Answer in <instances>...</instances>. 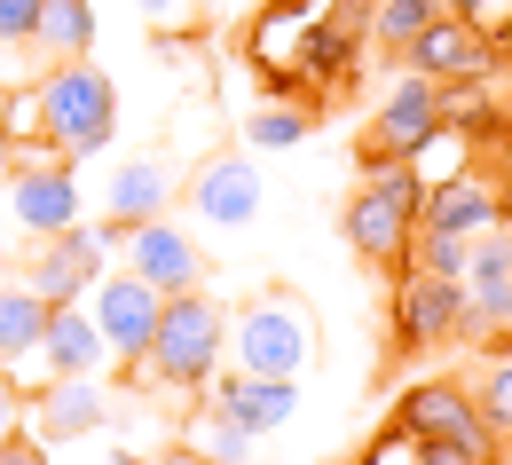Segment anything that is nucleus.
<instances>
[{"label":"nucleus","mask_w":512,"mask_h":465,"mask_svg":"<svg viewBox=\"0 0 512 465\" xmlns=\"http://www.w3.org/2000/svg\"><path fill=\"white\" fill-rule=\"evenodd\" d=\"M316 347H323V332H316V308L300 292H260V300H245L229 316L221 363L229 371H268V379H300L316 363Z\"/></svg>","instance_id":"1"},{"label":"nucleus","mask_w":512,"mask_h":465,"mask_svg":"<svg viewBox=\"0 0 512 465\" xmlns=\"http://www.w3.org/2000/svg\"><path fill=\"white\" fill-rule=\"evenodd\" d=\"M221 347H229V316H221V300H205V292H166L142 371H150L158 387H205V379L221 371Z\"/></svg>","instance_id":"2"},{"label":"nucleus","mask_w":512,"mask_h":465,"mask_svg":"<svg viewBox=\"0 0 512 465\" xmlns=\"http://www.w3.org/2000/svg\"><path fill=\"white\" fill-rule=\"evenodd\" d=\"M371 166H379V174L347 198L339 229H347V245H355L363 261H402V253H410V237H418L426 174H418V166H402V158H371Z\"/></svg>","instance_id":"3"},{"label":"nucleus","mask_w":512,"mask_h":465,"mask_svg":"<svg viewBox=\"0 0 512 465\" xmlns=\"http://www.w3.org/2000/svg\"><path fill=\"white\" fill-rule=\"evenodd\" d=\"M119 127V95H111V79L87 64H56L40 79V142L56 150V158H87V150H103Z\"/></svg>","instance_id":"4"},{"label":"nucleus","mask_w":512,"mask_h":465,"mask_svg":"<svg viewBox=\"0 0 512 465\" xmlns=\"http://www.w3.org/2000/svg\"><path fill=\"white\" fill-rule=\"evenodd\" d=\"M0 213L24 229V237H56V229H71L79 221V182H71V158H56V150H16V174L0 182Z\"/></svg>","instance_id":"5"},{"label":"nucleus","mask_w":512,"mask_h":465,"mask_svg":"<svg viewBox=\"0 0 512 465\" xmlns=\"http://www.w3.org/2000/svg\"><path fill=\"white\" fill-rule=\"evenodd\" d=\"M158 308H166V292L142 284L134 268H103V276L87 284V316H95V332L111 347V363H142V355H150Z\"/></svg>","instance_id":"6"},{"label":"nucleus","mask_w":512,"mask_h":465,"mask_svg":"<svg viewBox=\"0 0 512 465\" xmlns=\"http://www.w3.org/2000/svg\"><path fill=\"white\" fill-rule=\"evenodd\" d=\"M442 127H449V87L426 79V71H410V79H394V95L379 103L363 150H371V158H418Z\"/></svg>","instance_id":"7"},{"label":"nucleus","mask_w":512,"mask_h":465,"mask_svg":"<svg viewBox=\"0 0 512 465\" xmlns=\"http://www.w3.org/2000/svg\"><path fill=\"white\" fill-rule=\"evenodd\" d=\"M111 245L127 253V268L142 284H158V292H197L205 284V245H197L182 221H134V229H111Z\"/></svg>","instance_id":"8"},{"label":"nucleus","mask_w":512,"mask_h":465,"mask_svg":"<svg viewBox=\"0 0 512 465\" xmlns=\"http://www.w3.org/2000/svg\"><path fill=\"white\" fill-rule=\"evenodd\" d=\"M402 434H410V442H457V450H473L481 465H489V450H497L481 402L465 395V387H442V379L402 395Z\"/></svg>","instance_id":"9"},{"label":"nucleus","mask_w":512,"mask_h":465,"mask_svg":"<svg viewBox=\"0 0 512 465\" xmlns=\"http://www.w3.org/2000/svg\"><path fill=\"white\" fill-rule=\"evenodd\" d=\"M103 261H111V229H87V221H71V229H56V237H40V253H32V292L40 300H87V284L103 276Z\"/></svg>","instance_id":"10"},{"label":"nucleus","mask_w":512,"mask_h":465,"mask_svg":"<svg viewBox=\"0 0 512 465\" xmlns=\"http://www.w3.org/2000/svg\"><path fill=\"white\" fill-rule=\"evenodd\" d=\"M457 332H465V284L410 268V284L394 292V339H402V347H442V339H457Z\"/></svg>","instance_id":"11"},{"label":"nucleus","mask_w":512,"mask_h":465,"mask_svg":"<svg viewBox=\"0 0 512 465\" xmlns=\"http://www.w3.org/2000/svg\"><path fill=\"white\" fill-rule=\"evenodd\" d=\"M190 213L205 229H245L260 213V174L245 150H221V158H205L190 174Z\"/></svg>","instance_id":"12"},{"label":"nucleus","mask_w":512,"mask_h":465,"mask_svg":"<svg viewBox=\"0 0 512 465\" xmlns=\"http://www.w3.org/2000/svg\"><path fill=\"white\" fill-rule=\"evenodd\" d=\"M410 71H426V79H442V87H457V79H489V64H497V48H489V32H473L465 16H434L410 48Z\"/></svg>","instance_id":"13"},{"label":"nucleus","mask_w":512,"mask_h":465,"mask_svg":"<svg viewBox=\"0 0 512 465\" xmlns=\"http://www.w3.org/2000/svg\"><path fill=\"white\" fill-rule=\"evenodd\" d=\"M512 324V237L497 229H473V261H465V332H497Z\"/></svg>","instance_id":"14"},{"label":"nucleus","mask_w":512,"mask_h":465,"mask_svg":"<svg viewBox=\"0 0 512 465\" xmlns=\"http://www.w3.org/2000/svg\"><path fill=\"white\" fill-rule=\"evenodd\" d=\"M24 426L40 434V442H87V434H103V387L95 379H48L40 395L24 402Z\"/></svg>","instance_id":"15"},{"label":"nucleus","mask_w":512,"mask_h":465,"mask_svg":"<svg viewBox=\"0 0 512 465\" xmlns=\"http://www.w3.org/2000/svg\"><path fill=\"white\" fill-rule=\"evenodd\" d=\"M40 363H48V379H95V371L111 363V347H103V332H95L87 300H56V308H48Z\"/></svg>","instance_id":"16"},{"label":"nucleus","mask_w":512,"mask_h":465,"mask_svg":"<svg viewBox=\"0 0 512 465\" xmlns=\"http://www.w3.org/2000/svg\"><path fill=\"white\" fill-rule=\"evenodd\" d=\"M182 190V174L150 150V158H127L119 174H111V190H103V213H111V229H134V221H158L166 205Z\"/></svg>","instance_id":"17"},{"label":"nucleus","mask_w":512,"mask_h":465,"mask_svg":"<svg viewBox=\"0 0 512 465\" xmlns=\"http://www.w3.org/2000/svg\"><path fill=\"white\" fill-rule=\"evenodd\" d=\"M497 221H505V205L481 174H442L418 205V229H449V237H473V229H497Z\"/></svg>","instance_id":"18"},{"label":"nucleus","mask_w":512,"mask_h":465,"mask_svg":"<svg viewBox=\"0 0 512 465\" xmlns=\"http://www.w3.org/2000/svg\"><path fill=\"white\" fill-rule=\"evenodd\" d=\"M213 395L229 402L253 434L292 426V410H300V387H292V379H268V371H229V379H213Z\"/></svg>","instance_id":"19"},{"label":"nucleus","mask_w":512,"mask_h":465,"mask_svg":"<svg viewBox=\"0 0 512 465\" xmlns=\"http://www.w3.org/2000/svg\"><path fill=\"white\" fill-rule=\"evenodd\" d=\"M87 48H95V8H87V0H40L32 56H48V64H79Z\"/></svg>","instance_id":"20"},{"label":"nucleus","mask_w":512,"mask_h":465,"mask_svg":"<svg viewBox=\"0 0 512 465\" xmlns=\"http://www.w3.org/2000/svg\"><path fill=\"white\" fill-rule=\"evenodd\" d=\"M253 442H260V434H253V426H245V418H237L221 395L190 418V458H205V465H253Z\"/></svg>","instance_id":"21"},{"label":"nucleus","mask_w":512,"mask_h":465,"mask_svg":"<svg viewBox=\"0 0 512 465\" xmlns=\"http://www.w3.org/2000/svg\"><path fill=\"white\" fill-rule=\"evenodd\" d=\"M48 308H56V300H40L32 284H0V363H24V355H40Z\"/></svg>","instance_id":"22"},{"label":"nucleus","mask_w":512,"mask_h":465,"mask_svg":"<svg viewBox=\"0 0 512 465\" xmlns=\"http://www.w3.org/2000/svg\"><path fill=\"white\" fill-rule=\"evenodd\" d=\"M434 16H442V0H379L371 8V32H379V48H410Z\"/></svg>","instance_id":"23"},{"label":"nucleus","mask_w":512,"mask_h":465,"mask_svg":"<svg viewBox=\"0 0 512 465\" xmlns=\"http://www.w3.org/2000/svg\"><path fill=\"white\" fill-rule=\"evenodd\" d=\"M410 253H418V268H426V276H457V284H465L473 237H449V229H418V237H410Z\"/></svg>","instance_id":"24"},{"label":"nucleus","mask_w":512,"mask_h":465,"mask_svg":"<svg viewBox=\"0 0 512 465\" xmlns=\"http://www.w3.org/2000/svg\"><path fill=\"white\" fill-rule=\"evenodd\" d=\"M245 142L253 150H292V142H308V111H284V103H268L245 119Z\"/></svg>","instance_id":"25"},{"label":"nucleus","mask_w":512,"mask_h":465,"mask_svg":"<svg viewBox=\"0 0 512 465\" xmlns=\"http://www.w3.org/2000/svg\"><path fill=\"white\" fill-rule=\"evenodd\" d=\"M473 402H481L489 434H512V363H489V371L473 379Z\"/></svg>","instance_id":"26"},{"label":"nucleus","mask_w":512,"mask_h":465,"mask_svg":"<svg viewBox=\"0 0 512 465\" xmlns=\"http://www.w3.org/2000/svg\"><path fill=\"white\" fill-rule=\"evenodd\" d=\"M0 134L8 142H32L40 134V87L32 95H0Z\"/></svg>","instance_id":"27"},{"label":"nucleus","mask_w":512,"mask_h":465,"mask_svg":"<svg viewBox=\"0 0 512 465\" xmlns=\"http://www.w3.org/2000/svg\"><path fill=\"white\" fill-rule=\"evenodd\" d=\"M32 24H40V0H0V48H32Z\"/></svg>","instance_id":"28"},{"label":"nucleus","mask_w":512,"mask_h":465,"mask_svg":"<svg viewBox=\"0 0 512 465\" xmlns=\"http://www.w3.org/2000/svg\"><path fill=\"white\" fill-rule=\"evenodd\" d=\"M134 16L150 32H182V24H197V0H134Z\"/></svg>","instance_id":"29"},{"label":"nucleus","mask_w":512,"mask_h":465,"mask_svg":"<svg viewBox=\"0 0 512 465\" xmlns=\"http://www.w3.org/2000/svg\"><path fill=\"white\" fill-rule=\"evenodd\" d=\"M442 8H449V16H465L473 32H497V24L512 16V0H442Z\"/></svg>","instance_id":"30"},{"label":"nucleus","mask_w":512,"mask_h":465,"mask_svg":"<svg viewBox=\"0 0 512 465\" xmlns=\"http://www.w3.org/2000/svg\"><path fill=\"white\" fill-rule=\"evenodd\" d=\"M24 434V387L8 379V363H0V442H16Z\"/></svg>","instance_id":"31"},{"label":"nucleus","mask_w":512,"mask_h":465,"mask_svg":"<svg viewBox=\"0 0 512 465\" xmlns=\"http://www.w3.org/2000/svg\"><path fill=\"white\" fill-rule=\"evenodd\" d=\"M0 465H48V442H32V434H16V442H0Z\"/></svg>","instance_id":"32"},{"label":"nucleus","mask_w":512,"mask_h":465,"mask_svg":"<svg viewBox=\"0 0 512 465\" xmlns=\"http://www.w3.org/2000/svg\"><path fill=\"white\" fill-rule=\"evenodd\" d=\"M418 465H481V458L457 450V442H418Z\"/></svg>","instance_id":"33"},{"label":"nucleus","mask_w":512,"mask_h":465,"mask_svg":"<svg viewBox=\"0 0 512 465\" xmlns=\"http://www.w3.org/2000/svg\"><path fill=\"white\" fill-rule=\"evenodd\" d=\"M8 174H16V142L0 134V182H8Z\"/></svg>","instance_id":"34"},{"label":"nucleus","mask_w":512,"mask_h":465,"mask_svg":"<svg viewBox=\"0 0 512 465\" xmlns=\"http://www.w3.org/2000/svg\"><path fill=\"white\" fill-rule=\"evenodd\" d=\"M497 205H505V221H512V174H505V190H497Z\"/></svg>","instance_id":"35"},{"label":"nucleus","mask_w":512,"mask_h":465,"mask_svg":"<svg viewBox=\"0 0 512 465\" xmlns=\"http://www.w3.org/2000/svg\"><path fill=\"white\" fill-rule=\"evenodd\" d=\"M505 158H512V134H505Z\"/></svg>","instance_id":"36"},{"label":"nucleus","mask_w":512,"mask_h":465,"mask_svg":"<svg viewBox=\"0 0 512 465\" xmlns=\"http://www.w3.org/2000/svg\"><path fill=\"white\" fill-rule=\"evenodd\" d=\"M182 465H205V458H182Z\"/></svg>","instance_id":"37"},{"label":"nucleus","mask_w":512,"mask_h":465,"mask_svg":"<svg viewBox=\"0 0 512 465\" xmlns=\"http://www.w3.org/2000/svg\"><path fill=\"white\" fill-rule=\"evenodd\" d=\"M505 32H512V16H505Z\"/></svg>","instance_id":"38"},{"label":"nucleus","mask_w":512,"mask_h":465,"mask_svg":"<svg viewBox=\"0 0 512 465\" xmlns=\"http://www.w3.org/2000/svg\"><path fill=\"white\" fill-rule=\"evenodd\" d=\"M0 56H8V48H0Z\"/></svg>","instance_id":"39"},{"label":"nucleus","mask_w":512,"mask_h":465,"mask_svg":"<svg viewBox=\"0 0 512 465\" xmlns=\"http://www.w3.org/2000/svg\"><path fill=\"white\" fill-rule=\"evenodd\" d=\"M0 284H8V276H0Z\"/></svg>","instance_id":"40"}]
</instances>
